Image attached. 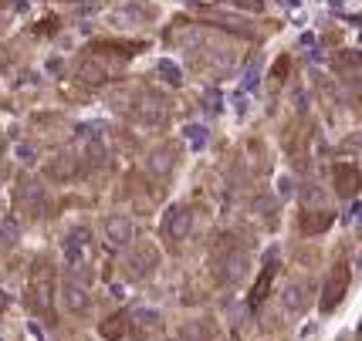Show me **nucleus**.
Instances as JSON below:
<instances>
[{"label":"nucleus","instance_id":"1","mask_svg":"<svg viewBox=\"0 0 362 341\" xmlns=\"http://www.w3.org/2000/svg\"><path fill=\"white\" fill-rule=\"evenodd\" d=\"M64 267L81 277L88 267H92V233L88 230H71L64 240Z\"/></svg>","mask_w":362,"mask_h":341},{"label":"nucleus","instance_id":"2","mask_svg":"<svg viewBox=\"0 0 362 341\" xmlns=\"http://www.w3.org/2000/svg\"><path fill=\"white\" fill-rule=\"evenodd\" d=\"M45 270L37 274L34 270V280H31V304L41 314H51L54 311V277H51V270H47V264H41Z\"/></svg>","mask_w":362,"mask_h":341},{"label":"nucleus","instance_id":"3","mask_svg":"<svg viewBox=\"0 0 362 341\" xmlns=\"http://www.w3.org/2000/svg\"><path fill=\"white\" fill-rule=\"evenodd\" d=\"M58 294L64 301V311H71V314H88V308H92V294L85 291V284H78V280H64V287Z\"/></svg>","mask_w":362,"mask_h":341},{"label":"nucleus","instance_id":"4","mask_svg":"<svg viewBox=\"0 0 362 341\" xmlns=\"http://www.w3.org/2000/svg\"><path fill=\"white\" fill-rule=\"evenodd\" d=\"M193 230V213H189L187 206H176L173 213L166 217V237L173 240V244H183Z\"/></svg>","mask_w":362,"mask_h":341},{"label":"nucleus","instance_id":"5","mask_svg":"<svg viewBox=\"0 0 362 341\" xmlns=\"http://www.w3.org/2000/svg\"><path fill=\"white\" fill-rule=\"evenodd\" d=\"M349 287V270L346 267H339L335 274L329 277V284H325V297H322V311H332L339 301H342V294H346Z\"/></svg>","mask_w":362,"mask_h":341},{"label":"nucleus","instance_id":"6","mask_svg":"<svg viewBox=\"0 0 362 341\" xmlns=\"http://www.w3.org/2000/svg\"><path fill=\"white\" fill-rule=\"evenodd\" d=\"M105 237H109V244H115V247H126L129 240H132V220L122 217V213H112L105 220Z\"/></svg>","mask_w":362,"mask_h":341},{"label":"nucleus","instance_id":"7","mask_svg":"<svg viewBox=\"0 0 362 341\" xmlns=\"http://www.w3.org/2000/svg\"><path fill=\"white\" fill-rule=\"evenodd\" d=\"M308 297H312V284H308V280H295V284L284 287V308L305 311L308 308Z\"/></svg>","mask_w":362,"mask_h":341},{"label":"nucleus","instance_id":"8","mask_svg":"<svg viewBox=\"0 0 362 341\" xmlns=\"http://www.w3.org/2000/svg\"><path fill=\"white\" fill-rule=\"evenodd\" d=\"M173 166H176L173 145H163V149H156V152L146 159V169L153 172V176H166V172H173Z\"/></svg>","mask_w":362,"mask_h":341},{"label":"nucleus","instance_id":"9","mask_svg":"<svg viewBox=\"0 0 362 341\" xmlns=\"http://www.w3.org/2000/svg\"><path fill=\"white\" fill-rule=\"evenodd\" d=\"M335 186H339L342 196H352L356 186H359V172H356V166H335Z\"/></svg>","mask_w":362,"mask_h":341},{"label":"nucleus","instance_id":"10","mask_svg":"<svg viewBox=\"0 0 362 341\" xmlns=\"http://www.w3.org/2000/svg\"><path fill=\"white\" fill-rule=\"evenodd\" d=\"M156 261H159V253L153 247H139L132 257H129V264H132V270H136V274H149V270L156 267Z\"/></svg>","mask_w":362,"mask_h":341},{"label":"nucleus","instance_id":"11","mask_svg":"<svg viewBox=\"0 0 362 341\" xmlns=\"http://www.w3.org/2000/svg\"><path fill=\"white\" fill-rule=\"evenodd\" d=\"M244 270H247V257H244L240 250H234V253L223 261L221 274H223V280H240V277H244Z\"/></svg>","mask_w":362,"mask_h":341},{"label":"nucleus","instance_id":"12","mask_svg":"<svg viewBox=\"0 0 362 341\" xmlns=\"http://www.w3.org/2000/svg\"><path fill=\"white\" fill-rule=\"evenodd\" d=\"M271 280H274V264L264 267V270H261V277H257V284H254V294H251L254 304H261V301H264V294H268V287H271Z\"/></svg>","mask_w":362,"mask_h":341},{"label":"nucleus","instance_id":"13","mask_svg":"<svg viewBox=\"0 0 362 341\" xmlns=\"http://www.w3.org/2000/svg\"><path fill=\"white\" fill-rule=\"evenodd\" d=\"M126 321H129L126 314H115V318H109V321L102 325V335H105V338H112V341L122 338V335H126V328H129Z\"/></svg>","mask_w":362,"mask_h":341},{"label":"nucleus","instance_id":"14","mask_svg":"<svg viewBox=\"0 0 362 341\" xmlns=\"http://www.w3.org/2000/svg\"><path fill=\"white\" fill-rule=\"evenodd\" d=\"M329 223H332L329 213H322V217H305V220H301V230H305V233H322Z\"/></svg>","mask_w":362,"mask_h":341},{"label":"nucleus","instance_id":"15","mask_svg":"<svg viewBox=\"0 0 362 341\" xmlns=\"http://www.w3.org/2000/svg\"><path fill=\"white\" fill-rule=\"evenodd\" d=\"M0 152H4V145H0Z\"/></svg>","mask_w":362,"mask_h":341}]
</instances>
